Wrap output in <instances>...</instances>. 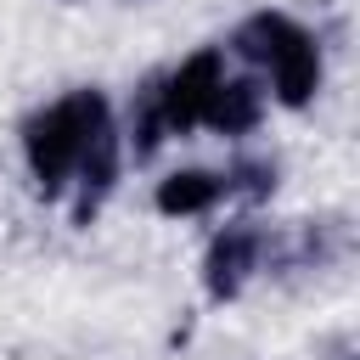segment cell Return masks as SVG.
Wrapping results in <instances>:
<instances>
[{"label": "cell", "mask_w": 360, "mask_h": 360, "mask_svg": "<svg viewBox=\"0 0 360 360\" xmlns=\"http://www.w3.org/2000/svg\"><path fill=\"white\" fill-rule=\"evenodd\" d=\"M101 124H107V101H101L96 90H73V96H62L56 107H45V112H34V118L22 124L28 174H34V186H39L45 197H56V191L73 180L79 152H84V141H90Z\"/></svg>", "instance_id": "6da1fadb"}, {"label": "cell", "mask_w": 360, "mask_h": 360, "mask_svg": "<svg viewBox=\"0 0 360 360\" xmlns=\"http://www.w3.org/2000/svg\"><path fill=\"white\" fill-rule=\"evenodd\" d=\"M236 51L270 68V84H276V96H281L287 107H304V101L315 96V84H321L315 39H309L292 17H281V11H259V17L236 34Z\"/></svg>", "instance_id": "7a4b0ae2"}, {"label": "cell", "mask_w": 360, "mask_h": 360, "mask_svg": "<svg viewBox=\"0 0 360 360\" xmlns=\"http://www.w3.org/2000/svg\"><path fill=\"white\" fill-rule=\"evenodd\" d=\"M219 79H225V56H219V51H197V56H186V62L152 90L163 129H180V135H186L191 124H202V112H208Z\"/></svg>", "instance_id": "3957f363"}, {"label": "cell", "mask_w": 360, "mask_h": 360, "mask_svg": "<svg viewBox=\"0 0 360 360\" xmlns=\"http://www.w3.org/2000/svg\"><path fill=\"white\" fill-rule=\"evenodd\" d=\"M253 259H259V231H248V225H231V231H219V236L208 242V259H202L208 298H231V292L248 281Z\"/></svg>", "instance_id": "277c9868"}, {"label": "cell", "mask_w": 360, "mask_h": 360, "mask_svg": "<svg viewBox=\"0 0 360 360\" xmlns=\"http://www.w3.org/2000/svg\"><path fill=\"white\" fill-rule=\"evenodd\" d=\"M79 202H73V219L84 225L96 208H101V197L112 191V180H118V135H112V118L84 141V152H79Z\"/></svg>", "instance_id": "5b68a950"}, {"label": "cell", "mask_w": 360, "mask_h": 360, "mask_svg": "<svg viewBox=\"0 0 360 360\" xmlns=\"http://www.w3.org/2000/svg\"><path fill=\"white\" fill-rule=\"evenodd\" d=\"M259 107H264V90H259L253 79H219V90H214L202 124H214L219 135H242V129L259 124Z\"/></svg>", "instance_id": "8992f818"}, {"label": "cell", "mask_w": 360, "mask_h": 360, "mask_svg": "<svg viewBox=\"0 0 360 360\" xmlns=\"http://www.w3.org/2000/svg\"><path fill=\"white\" fill-rule=\"evenodd\" d=\"M219 191H225L219 174H208V169H180V174H169V180L158 186V214H202V208L219 202Z\"/></svg>", "instance_id": "52a82bcc"}, {"label": "cell", "mask_w": 360, "mask_h": 360, "mask_svg": "<svg viewBox=\"0 0 360 360\" xmlns=\"http://www.w3.org/2000/svg\"><path fill=\"white\" fill-rule=\"evenodd\" d=\"M231 180H242V191H270V186H276V174H270L264 163H242Z\"/></svg>", "instance_id": "ba28073f"}]
</instances>
